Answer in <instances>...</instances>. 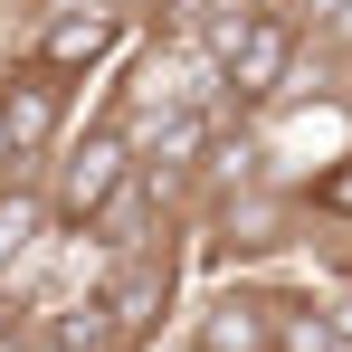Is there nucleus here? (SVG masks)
Returning a JSON list of instances; mask_svg holds the SVG:
<instances>
[{
    "label": "nucleus",
    "mask_w": 352,
    "mask_h": 352,
    "mask_svg": "<svg viewBox=\"0 0 352 352\" xmlns=\"http://www.w3.org/2000/svg\"><path fill=\"white\" fill-rule=\"evenodd\" d=\"M124 172H133V133H124L115 115H96L86 133L67 124L58 153L38 162V200H48V229H86L105 200L124 190Z\"/></svg>",
    "instance_id": "nucleus-1"
},
{
    "label": "nucleus",
    "mask_w": 352,
    "mask_h": 352,
    "mask_svg": "<svg viewBox=\"0 0 352 352\" xmlns=\"http://www.w3.org/2000/svg\"><path fill=\"white\" fill-rule=\"evenodd\" d=\"M124 38H133V0H38L29 48H19V58L76 86V76H96V67L115 58Z\"/></svg>",
    "instance_id": "nucleus-2"
},
{
    "label": "nucleus",
    "mask_w": 352,
    "mask_h": 352,
    "mask_svg": "<svg viewBox=\"0 0 352 352\" xmlns=\"http://www.w3.org/2000/svg\"><path fill=\"white\" fill-rule=\"evenodd\" d=\"M67 105H76V86H67V76H48V67H29V58H10V67H0V124H10V153H19L29 172L58 153Z\"/></svg>",
    "instance_id": "nucleus-3"
},
{
    "label": "nucleus",
    "mask_w": 352,
    "mask_h": 352,
    "mask_svg": "<svg viewBox=\"0 0 352 352\" xmlns=\"http://www.w3.org/2000/svg\"><path fill=\"white\" fill-rule=\"evenodd\" d=\"M190 352H267V276H219L190 305Z\"/></svg>",
    "instance_id": "nucleus-4"
},
{
    "label": "nucleus",
    "mask_w": 352,
    "mask_h": 352,
    "mask_svg": "<svg viewBox=\"0 0 352 352\" xmlns=\"http://www.w3.org/2000/svg\"><path fill=\"white\" fill-rule=\"evenodd\" d=\"M295 200H305V219H324V229H352V143H343V153H324L314 172L295 181Z\"/></svg>",
    "instance_id": "nucleus-5"
},
{
    "label": "nucleus",
    "mask_w": 352,
    "mask_h": 352,
    "mask_svg": "<svg viewBox=\"0 0 352 352\" xmlns=\"http://www.w3.org/2000/svg\"><path fill=\"white\" fill-rule=\"evenodd\" d=\"M305 38H314L324 58H352V0H333V10H324V19H314Z\"/></svg>",
    "instance_id": "nucleus-6"
},
{
    "label": "nucleus",
    "mask_w": 352,
    "mask_h": 352,
    "mask_svg": "<svg viewBox=\"0 0 352 352\" xmlns=\"http://www.w3.org/2000/svg\"><path fill=\"white\" fill-rule=\"evenodd\" d=\"M276 10H286L295 29H314V19H324V10H333V0H276Z\"/></svg>",
    "instance_id": "nucleus-7"
},
{
    "label": "nucleus",
    "mask_w": 352,
    "mask_h": 352,
    "mask_svg": "<svg viewBox=\"0 0 352 352\" xmlns=\"http://www.w3.org/2000/svg\"><path fill=\"white\" fill-rule=\"evenodd\" d=\"M29 172V162H19V153H10V124H0V190H10V181Z\"/></svg>",
    "instance_id": "nucleus-8"
},
{
    "label": "nucleus",
    "mask_w": 352,
    "mask_h": 352,
    "mask_svg": "<svg viewBox=\"0 0 352 352\" xmlns=\"http://www.w3.org/2000/svg\"><path fill=\"white\" fill-rule=\"evenodd\" d=\"M19 343H29V324H19V333H0V352H19Z\"/></svg>",
    "instance_id": "nucleus-9"
},
{
    "label": "nucleus",
    "mask_w": 352,
    "mask_h": 352,
    "mask_svg": "<svg viewBox=\"0 0 352 352\" xmlns=\"http://www.w3.org/2000/svg\"><path fill=\"white\" fill-rule=\"evenodd\" d=\"M19 352H58V343H38V333H29V343H19Z\"/></svg>",
    "instance_id": "nucleus-10"
},
{
    "label": "nucleus",
    "mask_w": 352,
    "mask_h": 352,
    "mask_svg": "<svg viewBox=\"0 0 352 352\" xmlns=\"http://www.w3.org/2000/svg\"><path fill=\"white\" fill-rule=\"evenodd\" d=\"M324 352H352V343H343V333H333V343H324Z\"/></svg>",
    "instance_id": "nucleus-11"
},
{
    "label": "nucleus",
    "mask_w": 352,
    "mask_h": 352,
    "mask_svg": "<svg viewBox=\"0 0 352 352\" xmlns=\"http://www.w3.org/2000/svg\"><path fill=\"white\" fill-rule=\"evenodd\" d=\"M133 10H143V0H133Z\"/></svg>",
    "instance_id": "nucleus-12"
},
{
    "label": "nucleus",
    "mask_w": 352,
    "mask_h": 352,
    "mask_svg": "<svg viewBox=\"0 0 352 352\" xmlns=\"http://www.w3.org/2000/svg\"><path fill=\"white\" fill-rule=\"evenodd\" d=\"M267 352H276V343H267Z\"/></svg>",
    "instance_id": "nucleus-13"
}]
</instances>
